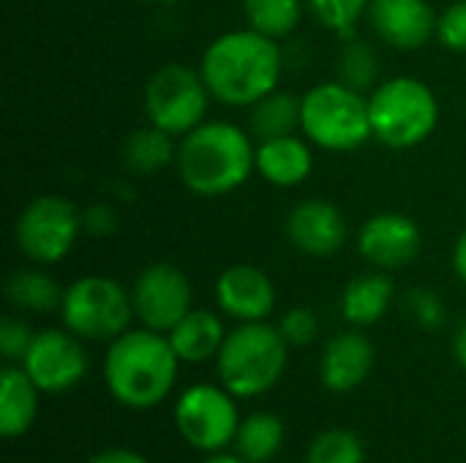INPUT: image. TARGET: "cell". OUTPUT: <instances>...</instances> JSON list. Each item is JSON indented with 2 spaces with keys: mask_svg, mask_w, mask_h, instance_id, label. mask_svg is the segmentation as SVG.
Returning a JSON list of instances; mask_svg holds the SVG:
<instances>
[{
  "mask_svg": "<svg viewBox=\"0 0 466 463\" xmlns=\"http://www.w3.org/2000/svg\"><path fill=\"white\" fill-rule=\"evenodd\" d=\"M60 317L66 330L82 341H115L131 325L134 297L126 287L106 276L76 278L60 303Z\"/></svg>",
  "mask_w": 466,
  "mask_h": 463,
  "instance_id": "52a82bcc",
  "label": "cell"
},
{
  "mask_svg": "<svg viewBox=\"0 0 466 463\" xmlns=\"http://www.w3.org/2000/svg\"><path fill=\"white\" fill-rule=\"evenodd\" d=\"M38 388L22 366L0 371V434L5 439L25 437L38 415Z\"/></svg>",
  "mask_w": 466,
  "mask_h": 463,
  "instance_id": "d6986e66",
  "label": "cell"
},
{
  "mask_svg": "<svg viewBox=\"0 0 466 463\" xmlns=\"http://www.w3.org/2000/svg\"><path fill=\"white\" fill-rule=\"evenodd\" d=\"M82 213L57 194L27 202L16 218V246L35 265H55L71 254L82 232Z\"/></svg>",
  "mask_w": 466,
  "mask_h": 463,
  "instance_id": "9c48e42d",
  "label": "cell"
},
{
  "mask_svg": "<svg viewBox=\"0 0 466 463\" xmlns=\"http://www.w3.org/2000/svg\"><path fill=\"white\" fill-rule=\"evenodd\" d=\"M218 308L238 322H265L276 308L270 276L254 265H232L216 281Z\"/></svg>",
  "mask_w": 466,
  "mask_h": 463,
  "instance_id": "2e32d148",
  "label": "cell"
},
{
  "mask_svg": "<svg viewBox=\"0 0 466 463\" xmlns=\"http://www.w3.org/2000/svg\"><path fill=\"white\" fill-rule=\"evenodd\" d=\"M374 360H377L374 344L360 330L339 333L322 349L319 382L330 393H352L369 379Z\"/></svg>",
  "mask_w": 466,
  "mask_h": 463,
  "instance_id": "e0dca14e",
  "label": "cell"
},
{
  "mask_svg": "<svg viewBox=\"0 0 466 463\" xmlns=\"http://www.w3.org/2000/svg\"><path fill=\"white\" fill-rule=\"evenodd\" d=\"M453 267H456V276L466 284V229L459 235V240H456V248H453Z\"/></svg>",
  "mask_w": 466,
  "mask_h": 463,
  "instance_id": "d590c367",
  "label": "cell"
},
{
  "mask_svg": "<svg viewBox=\"0 0 466 463\" xmlns=\"http://www.w3.org/2000/svg\"><path fill=\"white\" fill-rule=\"evenodd\" d=\"M393 295L396 287L385 270L355 276L341 292V317L352 327H371L390 311Z\"/></svg>",
  "mask_w": 466,
  "mask_h": 463,
  "instance_id": "44dd1931",
  "label": "cell"
},
{
  "mask_svg": "<svg viewBox=\"0 0 466 463\" xmlns=\"http://www.w3.org/2000/svg\"><path fill=\"white\" fill-rule=\"evenodd\" d=\"M33 336L30 327L16 319V317H5L3 325H0V352L8 363H22V357L27 355L30 344H33Z\"/></svg>",
  "mask_w": 466,
  "mask_h": 463,
  "instance_id": "d6a6232c",
  "label": "cell"
},
{
  "mask_svg": "<svg viewBox=\"0 0 466 463\" xmlns=\"http://www.w3.org/2000/svg\"><path fill=\"white\" fill-rule=\"evenodd\" d=\"M453 355H456V363L464 368L466 374V322L459 327V333L453 338Z\"/></svg>",
  "mask_w": 466,
  "mask_h": 463,
  "instance_id": "8d00e7d4",
  "label": "cell"
},
{
  "mask_svg": "<svg viewBox=\"0 0 466 463\" xmlns=\"http://www.w3.org/2000/svg\"><path fill=\"white\" fill-rule=\"evenodd\" d=\"M257 172L276 188H295L306 183V177L314 169V153L309 139L289 134L279 139H268L257 145L254 156Z\"/></svg>",
  "mask_w": 466,
  "mask_h": 463,
  "instance_id": "ac0fdd59",
  "label": "cell"
},
{
  "mask_svg": "<svg viewBox=\"0 0 466 463\" xmlns=\"http://www.w3.org/2000/svg\"><path fill=\"white\" fill-rule=\"evenodd\" d=\"M202 463H246L238 453L235 456H227V453H213L210 458H205Z\"/></svg>",
  "mask_w": 466,
  "mask_h": 463,
  "instance_id": "74e56055",
  "label": "cell"
},
{
  "mask_svg": "<svg viewBox=\"0 0 466 463\" xmlns=\"http://www.w3.org/2000/svg\"><path fill=\"white\" fill-rule=\"evenodd\" d=\"M63 295L66 289H60V284L44 270H16L5 281L8 303L30 314H46L60 308Z\"/></svg>",
  "mask_w": 466,
  "mask_h": 463,
  "instance_id": "d4e9b609",
  "label": "cell"
},
{
  "mask_svg": "<svg viewBox=\"0 0 466 463\" xmlns=\"http://www.w3.org/2000/svg\"><path fill=\"white\" fill-rule=\"evenodd\" d=\"M41 393L57 396L76 388L87 374V352L71 330H41L33 336L27 355L19 363Z\"/></svg>",
  "mask_w": 466,
  "mask_h": 463,
  "instance_id": "8fae6325",
  "label": "cell"
},
{
  "mask_svg": "<svg viewBox=\"0 0 466 463\" xmlns=\"http://www.w3.org/2000/svg\"><path fill=\"white\" fill-rule=\"evenodd\" d=\"M210 90L199 71L169 63L158 68L145 85V115L147 123L164 128L172 136H186L205 123Z\"/></svg>",
  "mask_w": 466,
  "mask_h": 463,
  "instance_id": "ba28073f",
  "label": "cell"
},
{
  "mask_svg": "<svg viewBox=\"0 0 466 463\" xmlns=\"http://www.w3.org/2000/svg\"><path fill=\"white\" fill-rule=\"evenodd\" d=\"M420 246H423V237H420L418 221L393 210L371 216L358 232L360 257L371 267L385 270V273L401 270L410 262H415L420 254Z\"/></svg>",
  "mask_w": 466,
  "mask_h": 463,
  "instance_id": "4fadbf2b",
  "label": "cell"
},
{
  "mask_svg": "<svg viewBox=\"0 0 466 463\" xmlns=\"http://www.w3.org/2000/svg\"><path fill=\"white\" fill-rule=\"evenodd\" d=\"M175 426L194 450L208 456L221 453L235 442L240 426L235 396L224 385H194L175 404Z\"/></svg>",
  "mask_w": 466,
  "mask_h": 463,
  "instance_id": "30bf717a",
  "label": "cell"
},
{
  "mask_svg": "<svg viewBox=\"0 0 466 463\" xmlns=\"http://www.w3.org/2000/svg\"><path fill=\"white\" fill-rule=\"evenodd\" d=\"M300 98H295L292 93L284 90H273L265 98H259L251 106L248 123H251V134L259 142L268 139H279V136H289L300 131Z\"/></svg>",
  "mask_w": 466,
  "mask_h": 463,
  "instance_id": "cb8c5ba5",
  "label": "cell"
},
{
  "mask_svg": "<svg viewBox=\"0 0 466 463\" xmlns=\"http://www.w3.org/2000/svg\"><path fill=\"white\" fill-rule=\"evenodd\" d=\"M284 71L276 38L243 27L213 38L202 55L199 74L213 98L229 106H254L279 87Z\"/></svg>",
  "mask_w": 466,
  "mask_h": 463,
  "instance_id": "6da1fadb",
  "label": "cell"
},
{
  "mask_svg": "<svg viewBox=\"0 0 466 463\" xmlns=\"http://www.w3.org/2000/svg\"><path fill=\"white\" fill-rule=\"evenodd\" d=\"M306 463H366V448L347 428H328L306 450Z\"/></svg>",
  "mask_w": 466,
  "mask_h": 463,
  "instance_id": "4316f807",
  "label": "cell"
},
{
  "mask_svg": "<svg viewBox=\"0 0 466 463\" xmlns=\"http://www.w3.org/2000/svg\"><path fill=\"white\" fill-rule=\"evenodd\" d=\"M82 226L90 232V235H109L115 226H117V216L112 207L106 205H93L82 213Z\"/></svg>",
  "mask_w": 466,
  "mask_h": 463,
  "instance_id": "836d02e7",
  "label": "cell"
},
{
  "mask_svg": "<svg viewBox=\"0 0 466 463\" xmlns=\"http://www.w3.org/2000/svg\"><path fill=\"white\" fill-rule=\"evenodd\" d=\"M134 314L139 322L156 333H169L194 306L191 281L186 273L169 262H156L145 267L134 284Z\"/></svg>",
  "mask_w": 466,
  "mask_h": 463,
  "instance_id": "7c38bea8",
  "label": "cell"
},
{
  "mask_svg": "<svg viewBox=\"0 0 466 463\" xmlns=\"http://www.w3.org/2000/svg\"><path fill=\"white\" fill-rule=\"evenodd\" d=\"M180 363H205L216 357L224 347L227 330L216 311L191 308L169 333H167Z\"/></svg>",
  "mask_w": 466,
  "mask_h": 463,
  "instance_id": "ffe728a7",
  "label": "cell"
},
{
  "mask_svg": "<svg viewBox=\"0 0 466 463\" xmlns=\"http://www.w3.org/2000/svg\"><path fill=\"white\" fill-rule=\"evenodd\" d=\"M377 55L363 41H347L339 55V82L350 85L352 90H369L377 79Z\"/></svg>",
  "mask_w": 466,
  "mask_h": 463,
  "instance_id": "83f0119b",
  "label": "cell"
},
{
  "mask_svg": "<svg viewBox=\"0 0 466 463\" xmlns=\"http://www.w3.org/2000/svg\"><path fill=\"white\" fill-rule=\"evenodd\" d=\"M147 3H161V5H172V3H180V0H147Z\"/></svg>",
  "mask_w": 466,
  "mask_h": 463,
  "instance_id": "f35d334b",
  "label": "cell"
},
{
  "mask_svg": "<svg viewBox=\"0 0 466 463\" xmlns=\"http://www.w3.org/2000/svg\"><path fill=\"white\" fill-rule=\"evenodd\" d=\"M350 235L344 213L328 199H306L287 216L289 243L309 257H333L344 248Z\"/></svg>",
  "mask_w": 466,
  "mask_h": 463,
  "instance_id": "9a60e30c",
  "label": "cell"
},
{
  "mask_svg": "<svg viewBox=\"0 0 466 463\" xmlns=\"http://www.w3.org/2000/svg\"><path fill=\"white\" fill-rule=\"evenodd\" d=\"M437 38L453 52H466V0H456L440 14Z\"/></svg>",
  "mask_w": 466,
  "mask_h": 463,
  "instance_id": "1f68e13d",
  "label": "cell"
},
{
  "mask_svg": "<svg viewBox=\"0 0 466 463\" xmlns=\"http://www.w3.org/2000/svg\"><path fill=\"white\" fill-rule=\"evenodd\" d=\"M300 131L322 150L350 153L374 136L369 98L344 82L314 85L300 98Z\"/></svg>",
  "mask_w": 466,
  "mask_h": 463,
  "instance_id": "8992f818",
  "label": "cell"
},
{
  "mask_svg": "<svg viewBox=\"0 0 466 463\" xmlns=\"http://www.w3.org/2000/svg\"><path fill=\"white\" fill-rule=\"evenodd\" d=\"M287 428L284 420L270 412H254L240 420L235 434V453L246 463H268L284 448Z\"/></svg>",
  "mask_w": 466,
  "mask_h": 463,
  "instance_id": "603a6c76",
  "label": "cell"
},
{
  "mask_svg": "<svg viewBox=\"0 0 466 463\" xmlns=\"http://www.w3.org/2000/svg\"><path fill=\"white\" fill-rule=\"evenodd\" d=\"M371 0H306L309 11L317 16L319 25L339 35H350L352 27L360 22L363 14H369Z\"/></svg>",
  "mask_w": 466,
  "mask_h": 463,
  "instance_id": "f1b7e54d",
  "label": "cell"
},
{
  "mask_svg": "<svg viewBox=\"0 0 466 463\" xmlns=\"http://www.w3.org/2000/svg\"><path fill=\"white\" fill-rule=\"evenodd\" d=\"M180 357L169 338L150 327L126 330L104 355V382L115 401L145 412L158 407L177 382Z\"/></svg>",
  "mask_w": 466,
  "mask_h": 463,
  "instance_id": "7a4b0ae2",
  "label": "cell"
},
{
  "mask_svg": "<svg viewBox=\"0 0 466 463\" xmlns=\"http://www.w3.org/2000/svg\"><path fill=\"white\" fill-rule=\"evenodd\" d=\"M257 147L251 136L227 120L202 123L177 145V175L197 196H224L240 188L254 166Z\"/></svg>",
  "mask_w": 466,
  "mask_h": 463,
  "instance_id": "3957f363",
  "label": "cell"
},
{
  "mask_svg": "<svg viewBox=\"0 0 466 463\" xmlns=\"http://www.w3.org/2000/svg\"><path fill=\"white\" fill-rule=\"evenodd\" d=\"M371 134L388 147L407 150L426 142L440 123L434 90L415 76H393L369 96Z\"/></svg>",
  "mask_w": 466,
  "mask_h": 463,
  "instance_id": "5b68a950",
  "label": "cell"
},
{
  "mask_svg": "<svg viewBox=\"0 0 466 463\" xmlns=\"http://www.w3.org/2000/svg\"><path fill=\"white\" fill-rule=\"evenodd\" d=\"M123 164L128 172L137 175H156L167 169L177 158L175 136L167 134L164 128L147 123L145 128H137L134 134L126 136L123 142Z\"/></svg>",
  "mask_w": 466,
  "mask_h": 463,
  "instance_id": "7402d4cb",
  "label": "cell"
},
{
  "mask_svg": "<svg viewBox=\"0 0 466 463\" xmlns=\"http://www.w3.org/2000/svg\"><path fill=\"white\" fill-rule=\"evenodd\" d=\"M279 333L284 336V341H287L289 347H309V344H314L317 336H319V319H317V314H314L311 308L295 306V308H289V311L281 317Z\"/></svg>",
  "mask_w": 466,
  "mask_h": 463,
  "instance_id": "f546056e",
  "label": "cell"
},
{
  "mask_svg": "<svg viewBox=\"0 0 466 463\" xmlns=\"http://www.w3.org/2000/svg\"><path fill=\"white\" fill-rule=\"evenodd\" d=\"M87 463H147V458L134 450H126V448H112V450L93 456Z\"/></svg>",
  "mask_w": 466,
  "mask_h": 463,
  "instance_id": "e575fe53",
  "label": "cell"
},
{
  "mask_svg": "<svg viewBox=\"0 0 466 463\" xmlns=\"http://www.w3.org/2000/svg\"><path fill=\"white\" fill-rule=\"evenodd\" d=\"M369 19L374 33L401 52L426 46L437 35L440 22L429 0H371Z\"/></svg>",
  "mask_w": 466,
  "mask_h": 463,
  "instance_id": "5bb4252c",
  "label": "cell"
},
{
  "mask_svg": "<svg viewBox=\"0 0 466 463\" xmlns=\"http://www.w3.org/2000/svg\"><path fill=\"white\" fill-rule=\"evenodd\" d=\"M407 314L412 317V322L423 330H437L445 325V303L437 292L431 289H412L407 295Z\"/></svg>",
  "mask_w": 466,
  "mask_h": 463,
  "instance_id": "4dcf8cb0",
  "label": "cell"
},
{
  "mask_svg": "<svg viewBox=\"0 0 466 463\" xmlns=\"http://www.w3.org/2000/svg\"><path fill=\"white\" fill-rule=\"evenodd\" d=\"M289 344L279 327L268 322H240L227 333L216 368L221 385L235 398H257L270 393L287 371Z\"/></svg>",
  "mask_w": 466,
  "mask_h": 463,
  "instance_id": "277c9868",
  "label": "cell"
},
{
  "mask_svg": "<svg viewBox=\"0 0 466 463\" xmlns=\"http://www.w3.org/2000/svg\"><path fill=\"white\" fill-rule=\"evenodd\" d=\"M303 3L306 0H243V14L248 27L270 38H281L300 25Z\"/></svg>",
  "mask_w": 466,
  "mask_h": 463,
  "instance_id": "484cf974",
  "label": "cell"
}]
</instances>
